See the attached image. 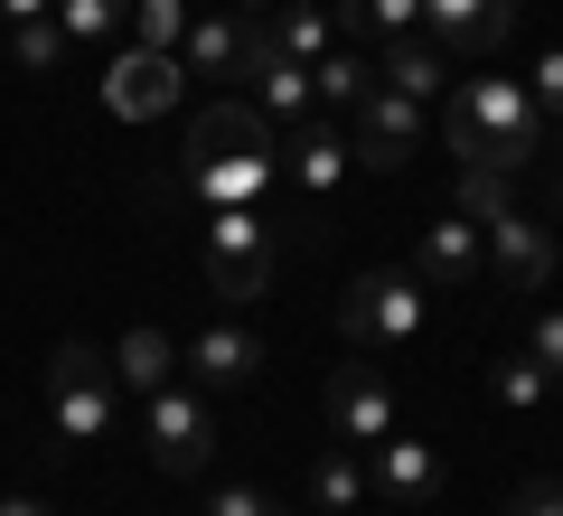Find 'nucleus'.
Returning <instances> with one entry per match:
<instances>
[{"label": "nucleus", "instance_id": "obj_1", "mask_svg": "<svg viewBox=\"0 0 563 516\" xmlns=\"http://www.w3.org/2000/svg\"><path fill=\"white\" fill-rule=\"evenodd\" d=\"M442 141L461 151V169H526V160L544 151V113H536V95H526V76H470L461 95L442 103Z\"/></svg>", "mask_w": 563, "mask_h": 516}, {"label": "nucleus", "instance_id": "obj_2", "mask_svg": "<svg viewBox=\"0 0 563 516\" xmlns=\"http://www.w3.org/2000/svg\"><path fill=\"white\" fill-rule=\"evenodd\" d=\"M188 179L207 188V207H254V188L282 179V132L244 103H207L188 132Z\"/></svg>", "mask_w": 563, "mask_h": 516}, {"label": "nucleus", "instance_id": "obj_3", "mask_svg": "<svg viewBox=\"0 0 563 516\" xmlns=\"http://www.w3.org/2000/svg\"><path fill=\"white\" fill-rule=\"evenodd\" d=\"M461 207L479 217L488 235V273L507 282V292H544L554 282V226H536L517 198H507L498 169H461Z\"/></svg>", "mask_w": 563, "mask_h": 516}, {"label": "nucleus", "instance_id": "obj_4", "mask_svg": "<svg viewBox=\"0 0 563 516\" xmlns=\"http://www.w3.org/2000/svg\"><path fill=\"white\" fill-rule=\"evenodd\" d=\"M47 422H57L66 451L113 441L122 385H113V358H103V348H85V338H66V348H57V366H47Z\"/></svg>", "mask_w": 563, "mask_h": 516}, {"label": "nucleus", "instance_id": "obj_5", "mask_svg": "<svg viewBox=\"0 0 563 516\" xmlns=\"http://www.w3.org/2000/svg\"><path fill=\"white\" fill-rule=\"evenodd\" d=\"M432 319V282L422 273H357L339 292V338L347 348H413Z\"/></svg>", "mask_w": 563, "mask_h": 516}, {"label": "nucleus", "instance_id": "obj_6", "mask_svg": "<svg viewBox=\"0 0 563 516\" xmlns=\"http://www.w3.org/2000/svg\"><path fill=\"white\" fill-rule=\"evenodd\" d=\"M141 451L161 460L169 479H198L207 460H217V422H207V395H198V385L169 376L161 395H141Z\"/></svg>", "mask_w": 563, "mask_h": 516}, {"label": "nucleus", "instance_id": "obj_7", "mask_svg": "<svg viewBox=\"0 0 563 516\" xmlns=\"http://www.w3.org/2000/svg\"><path fill=\"white\" fill-rule=\"evenodd\" d=\"M207 282H217L225 300H263L273 292V226L254 217V207H207Z\"/></svg>", "mask_w": 563, "mask_h": 516}, {"label": "nucleus", "instance_id": "obj_8", "mask_svg": "<svg viewBox=\"0 0 563 516\" xmlns=\"http://www.w3.org/2000/svg\"><path fill=\"white\" fill-rule=\"evenodd\" d=\"M422 132H432V113H422L413 95H385V85H366V103L347 113V151H357V169H404V160L422 151Z\"/></svg>", "mask_w": 563, "mask_h": 516}, {"label": "nucleus", "instance_id": "obj_9", "mask_svg": "<svg viewBox=\"0 0 563 516\" xmlns=\"http://www.w3.org/2000/svg\"><path fill=\"white\" fill-rule=\"evenodd\" d=\"M413 273L432 282V292H479V282H488L479 217H470V207H442V217L422 226V244H413Z\"/></svg>", "mask_w": 563, "mask_h": 516}, {"label": "nucleus", "instance_id": "obj_10", "mask_svg": "<svg viewBox=\"0 0 563 516\" xmlns=\"http://www.w3.org/2000/svg\"><path fill=\"white\" fill-rule=\"evenodd\" d=\"M282 169H291V188H301L310 207H329V198H339V179L357 169V151H347V122H339V113L291 122V132H282Z\"/></svg>", "mask_w": 563, "mask_h": 516}, {"label": "nucleus", "instance_id": "obj_11", "mask_svg": "<svg viewBox=\"0 0 563 516\" xmlns=\"http://www.w3.org/2000/svg\"><path fill=\"white\" fill-rule=\"evenodd\" d=\"M263 358H273V348H263V329H244V319H207V329L179 348V366L198 376V395H235V385H254Z\"/></svg>", "mask_w": 563, "mask_h": 516}, {"label": "nucleus", "instance_id": "obj_12", "mask_svg": "<svg viewBox=\"0 0 563 516\" xmlns=\"http://www.w3.org/2000/svg\"><path fill=\"white\" fill-rule=\"evenodd\" d=\"M179 85H188V66L161 57V47H113V57H103V103H113L122 122L169 113V103H179Z\"/></svg>", "mask_w": 563, "mask_h": 516}, {"label": "nucleus", "instance_id": "obj_13", "mask_svg": "<svg viewBox=\"0 0 563 516\" xmlns=\"http://www.w3.org/2000/svg\"><path fill=\"white\" fill-rule=\"evenodd\" d=\"M366 497H385L395 516L432 507V497H442V451L413 441V432H385L376 451H366Z\"/></svg>", "mask_w": 563, "mask_h": 516}, {"label": "nucleus", "instance_id": "obj_14", "mask_svg": "<svg viewBox=\"0 0 563 516\" xmlns=\"http://www.w3.org/2000/svg\"><path fill=\"white\" fill-rule=\"evenodd\" d=\"M320 414H329V432H339L347 451H376V441L395 432V385L366 376V366H339V376L320 385Z\"/></svg>", "mask_w": 563, "mask_h": 516}, {"label": "nucleus", "instance_id": "obj_15", "mask_svg": "<svg viewBox=\"0 0 563 516\" xmlns=\"http://www.w3.org/2000/svg\"><path fill=\"white\" fill-rule=\"evenodd\" d=\"M517 29V0H422V39L442 57H488Z\"/></svg>", "mask_w": 563, "mask_h": 516}, {"label": "nucleus", "instance_id": "obj_16", "mask_svg": "<svg viewBox=\"0 0 563 516\" xmlns=\"http://www.w3.org/2000/svg\"><path fill=\"white\" fill-rule=\"evenodd\" d=\"M254 29H263V20L207 10V20H188V39H179V66H188V76H244V57H254Z\"/></svg>", "mask_w": 563, "mask_h": 516}, {"label": "nucleus", "instance_id": "obj_17", "mask_svg": "<svg viewBox=\"0 0 563 516\" xmlns=\"http://www.w3.org/2000/svg\"><path fill=\"white\" fill-rule=\"evenodd\" d=\"M442 76H451V57L422 39V29H413V39H385V47H376V85H385V95H413L422 113L442 103Z\"/></svg>", "mask_w": 563, "mask_h": 516}, {"label": "nucleus", "instance_id": "obj_18", "mask_svg": "<svg viewBox=\"0 0 563 516\" xmlns=\"http://www.w3.org/2000/svg\"><path fill=\"white\" fill-rule=\"evenodd\" d=\"M103 358H113V385H122V395H161V385L179 376V338H169V329H122Z\"/></svg>", "mask_w": 563, "mask_h": 516}, {"label": "nucleus", "instance_id": "obj_19", "mask_svg": "<svg viewBox=\"0 0 563 516\" xmlns=\"http://www.w3.org/2000/svg\"><path fill=\"white\" fill-rule=\"evenodd\" d=\"M263 39H273L291 66H320L329 47H347V39H339V10H329V0H282L273 20H263Z\"/></svg>", "mask_w": 563, "mask_h": 516}, {"label": "nucleus", "instance_id": "obj_20", "mask_svg": "<svg viewBox=\"0 0 563 516\" xmlns=\"http://www.w3.org/2000/svg\"><path fill=\"white\" fill-rule=\"evenodd\" d=\"M310 507H320V516H357L366 507V460L347 451V441L310 460Z\"/></svg>", "mask_w": 563, "mask_h": 516}, {"label": "nucleus", "instance_id": "obj_21", "mask_svg": "<svg viewBox=\"0 0 563 516\" xmlns=\"http://www.w3.org/2000/svg\"><path fill=\"white\" fill-rule=\"evenodd\" d=\"M122 20H132V0H57V29H66V47H85V57H113Z\"/></svg>", "mask_w": 563, "mask_h": 516}, {"label": "nucleus", "instance_id": "obj_22", "mask_svg": "<svg viewBox=\"0 0 563 516\" xmlns=\"http://www.w3.org/2000/svg\"><path fill=\"white\" fill-rule=\"evenodd\" d=\"M339 10V39H413L422 29V0H329Z\"/></svg>", "mask_w": 563, "mask_h": 516}, {"label": "nucleus", "instance_id": "obj_23", "mask_svg": "<svg viewBox=\"0 0 563 516\" xmlns=\"http://www.w3.org/2000/svg\"><path fill=\"white\" fill-rule=\"evenodd\" d=\"M366 85H376V66H366L357 47H329V57L310 66V95H320V113H357Z\"/></svg>", "mask_w": 563, "mask_h": 516}, {"label": "nucleus", "instance_id": "obj_24", "mask_svg": "<svg viewBox=\"0 0 563 516\" xmlns=\"http://www.w3.org/2000/svg\"><path fill=\"white\" fill-rule=\"evenodd\" d=\"M544 395H554V376L536 366V348H517V358L488 366V404H507V414H536Z\"/></svg>", "mask_w": 563, "mask_h": 516}, {"label": "nucleus", "instance_id": "obj_25", "mask_svg": "<svg viewBox=\"0 0 563 516\" xmlns=\"http://www.w3.org/2000/svg\"><path fill=\"white\" fill-rule=\"evenodd\" d=\"M179 39H188V0H132V47L179 57Z\"/></svg>", "mask_w": 563, "mask_h": 516}, {"label": "nucleus", "instance_id": "obj_26", "mask_svg": "<svg viewBox=\"0 0 563 516\" xmlns=\"http://www.w3.org/2000/svg\"><path fill=\"white\" fill-rule=\"evenodd\" d=\"M526 95H536L544 132L563 141V39H554V47H536V66H526Z\"/></svg>", "mask_w": 563, "mask_h": 516}, {"label": "nucleus", "instance_id": "obj_27", "mask_svg": "<svg viewBox=\"0 0 563 516\" xmlns=\"http://www.w3.org/2000/svg\"><path fill=\"white\" fill-rule=\"evenodd\" d=\"M207 516H291L273 488H254V479H225V488H207Z\"/></svg>", "mask_w": 563, "mask_h": 516}, {"label": "nucleus", "instance_id": "obj_28", "mask_svg": "<svg viewBox=\"0 0 563 516\" xmlns=\"http://www.w3.org/2000/svg\"><path fill=\"white\" fill-rule=\"evenodd\" d=\"M10 57H20V66H57L66 57V29L57 20H20V29H10Z\"/></svg>", "mask_w": 563, "mask_h": 516}, {"label": "nucleus", "instance_id": "obj_29", "mask_svg": "<svg viewBox=\"0 0 563 516\" xmlns=\"http://www.w3.org/2000/svg\"><path fill=\"white\" fill-rule=\"evenodd\" d=\"M526 348H536V366L563 385V310H536V329H526Z\"/></svg>", "mask_w": 563, "mask_h": 516}, {"label": "nucleus", "instance_id": "obj_30", "mask_svg": "<svg viewBox=\"0 0 563 516\" xmlns=\"http://www.w3.org/2000/svg\"><path fill=\"white\" fill-rule=\"evenodd\" d=\"M507 516H563V479H526V488L507 497Z\"/></svg>", "mask_w": 563, "mask_h": 516}, {"label": "nucleus", "instance_id": "obj_31", "mask_svg": "<svg viewBox=\"0 0 563 516\" xmlns=\"http://www.w3.org/2000/svg\"><path fill=\"white\" fill-rule=\"evenodd\" d=\"M0 20L20 29V20H57V0H0Z\"/></svg>", "mask_w": 563, "mask_h": 516}, {"label": "nucleus", "instance_id": "obj_32", "mask_svg": "<svg viewBox=\"0 0 563 516\" xmlns=\"http://www.w3.org/2000/svg\"><path fill=\"white\" fill-rule=\"evenodd\" d=\"M225 10H235V20H273L282 0H225Z\"/></svg>", "mask_w": 563, "mask_h": 516}, {"label": "nucleus", "instance_id": "obj_33", "mask_svg": "<svg viewBox=\"0 0 563 516\" xmlns=\"http://www.w3.org/2000/svg\"><path fill=\"white\" fill-rule=\"evenodd\" d=\"M0 516H47V507H38V497H20V488H10V497H0Z\"/></svg>", "mask_w": 563, "mask_h": 516}, {"label": "nucleus", "instance_id": "obj_34", "mask_svg": "<svg viewBox=\"0 0 563 516\" xmlns=\"http://www.w3.org/2000/svg\"><path fill=\"white\" fill-rule=\"evenodd\" d=\"M554 207H563V198H554Z\"/></svg>", "mask_w": 563, "mask_h": 516}]
</instances>
